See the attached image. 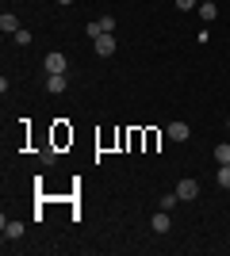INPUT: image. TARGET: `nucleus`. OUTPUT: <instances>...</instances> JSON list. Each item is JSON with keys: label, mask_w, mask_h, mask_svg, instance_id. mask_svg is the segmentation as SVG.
Wrapping results in <instances>:
<instances>
[{"label": "nucleus", "mask_w": 230, "mask_h": 256, "mask_svg": "<svg viewBox=\"0 0 230 256\" xmlns=\"http://www.w3.org/2000/svg\"><path fill=\"white\" fill-rule=\"evenodd\" d=\"M43 65H46V73H66V69H69V58L62 50H50L43 58Z\"/></svg>", "instance_id": "nucleus-1"}, {"label": "nucleus", "mask_w": 230, "mask_h": 256, "mask_svg": "<svg viewBox=\"0 0 230 256\" xmlns=\"http://www.w3.org/2000/svg\"><path fill=\"white\" fill-rule=\"evenodd\" d=\"M85 31H88V38H100V34H111V31H115V16H104V20L88 23Z\"/></svg>", "instance_id": "nucleus-2"}, {"label": "nucleus", "mask_w": 230, "mask_h": 256, "mask_svg": "<svg viewBox=\"0 0 230 256\" xmlns=\"http://www.w3.org/2000/svg\"><path fill=\"white\" fill-rule=\"evenodd\" d=\"M173 192L180 195V203H192V199L199 195V184H196V180H180V184L173 188Z\"/></svg>", "instance_id": "nucleus-3"}, {"label": "nucleus", "mask_w": 230, "mask_h": 256, "mask_svg": "<svg viewBox=\"0 0 230 256\" xmlns=\"http://www.w3.org/2000/svg\"><path fill=\"white\" fill-rule=\"evenodd\" d=\"M92 46H96L100 58H111L115 54V34H100V38H92Z\"/></svg>", "instance_id": "nucleus-4"}, {"label": "nucleus", "mask_w": 230, "mask_h": 256, "mask_svg": "<svg viewBox=\"0 0 230 256\" xmlns=\"http://www.w3.org/2000/svg\"><path fill=\"white\" fill-rule=\"evenodd\" d=\"M0 230H4V241H20L23 237V222H16V218H4Z\"/></svg>", "instance_id": "nucleus-5"}, {"label": "nucleus", "mask_w": 230, "mask_h": 256, "mask_svg": "<svg viewBox=\"0 0 230 256\" xmlns=\"http://www.w3.org/2000/svg\"><path fill=\"white\" fill-rule=\"evenodd\" d=\"M66 84H69L66 73H50V76H46V92H54V96H62V92H66Z\"/></svg>", "instance_id": "nucleus-6"}, {"label": "nucleus", "mask_w": 230, "mask_h": 256, "mask_svg": "<svg viewBox=\"0 0 230 256\" xmlns=\"http://www.w3.org/2000/svg\"><path fill=\"white\" fill-rule=\"evenodd\" d=\"M150 226H153V234H169V226H173V218H169V210H157L150 218Z\"/></svg>", "instance_id": "nucleus-7"}, {"label": "nucleus", "mask_w": 230, "mask_h": 256, "mask_svg": "<svg viewBox=\"0 0 230 256\" xmlns=\"http://www.w3.org/2000/svg\"><path fill=\"white\" fill-rule=\"evenodd\" d=\"M165 134H169L173 142H188V134H192V130H188V122H169V130H165Z\"/></svg>", "instance_id": "nucleus-8"}, {"label": "nucleus", "mask_w": 230, "mask_h": 256, "mask_svg": "<svg viewBox=\"0 0 230 256\" xmlns=\"http://www.w3.org/2000/svg\"><path fill=\"white\" fill-rule=\"evenodd\" d=\"M0 31H4V34H16V31H20V20H16L12 12H4V16H0Z\"/></svg>", "instance_id": "nucleus-9"}, {"label": "nucleus", "mask_w": 230, "mask_h": 256, "mask_svg": "<svg viewBox=\"0 0 230 256\" xmlns=\"http://www.w3.org/2000/svg\"><path fill=\"white\" fill-rule=\"evenodd\" d=\"M199 16H203V20H215V16H219V4H215V0H199Z\"/></svg>", "instance_id": "nucleus-10"}, {"label": "nucleus", "mask_w": 230, "mask_h": 256, "mask_svg": "<svg viewBox=\"0 0 230 256\" xmlns=\"http://www.w3.org/2000/svg\"><path fill=\"white\" fill-rule=\"evenodd\" d=\"M215 184L230 192V164H219V176H215Z\"/></svg>", "instance_id": "nucleus-11"}, {"label": "nucleus", "mask_w": 230, "mask_h": 256, "mask_svg": "<svg viewBox=\"0 0 230 256\" xmlns=\"http://www.w3.org/2000/svg\"><path fill=\"white\" fill-rule=\"evenodd\" d=\"M215 160H219V164H230V146H226V142L215 146Z\"/></svg>", "instance_id": "nucleus-12"}, {"label": "nucleus", "mask_w": 230, "mask_h": 256, "mask_svg": "<svg viewBox=\"0 0 230 256\" xmlns=\"http://www.w3.org/2000/svg\"><path fill=\"white\" fill-rule=\"evenodd\" d=\"M180 203V195L176 192H169V195H161V210H173V206Z\"/></svg>", "instance_id": "nucleus-13"}, {"label": "nucleus", "mask_w": 230, "mask_h": 256, "mask_svg": "<svg viewBox=\"0 0 230 256\" xmlns=\"http://www.w3.org/2000/svg\"><path fill=\"white\" fill-rule=\"evenodd\" d=\"M180 12H192V8H199V0H173Z\"/></svg>", "instance_id": "nucleus-14"}, {"label": "nucleus", "mask_w": 230, "mask_h": 256, "mask_svg": "<svg viewBox=\"0 0 230 256\" xmlns=\"http://www.w3.org/2000/svg\"><path fill=\"white\" fill-rule=\"evenodd\" d=\"M58 4H73V0H58Z\"/></svg>", "instance_id": "nucleus-15"}]
</instances>
